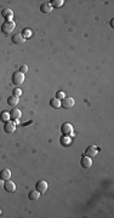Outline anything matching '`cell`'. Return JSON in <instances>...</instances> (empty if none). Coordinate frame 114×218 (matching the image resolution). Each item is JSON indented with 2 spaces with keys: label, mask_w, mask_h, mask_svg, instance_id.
I'll return each mask as SVG.
<instances>
[{
  "label": "cell",
  "mask_w": 114,
  "mask_h": 218,
  "mask_svg": "<svg viewBox=\"0 0 114 218\" xmlns=\"http://www.w3.org/2000/svg\"><path fill=\"white\" fill-rule=\"evenodd\" d=\"M16 28V23L13 21H5L2 24H1V31L4 34H10L15 31Z\"/></svg>",
  "instance_id": "6da1fadb"
},
{
  "label": "cell",
  "mask_w": 114,
  "mask_h": 218,
  "mask_svg": "<svg viewBox=\"0 0 114 218\" xmlns=\"http://www.w3.org/2000/svg\"><path fill=\"white\" fill-rule=\"evenodd\" d=\"M24 83V74L21 73L20 70L18 72H15L12 74V84L16 85V86H20Z\"/></svg>",
  "instance_id": "7a4b0ae2"
},
{
  "label": "cell",
  "mask_w": 114,
  "mask_h": 218,
  "mask_svg": "<svg viewBox=\"0 0 114 218\" xmlns=\"http://www.w3.org/2000/svg\"><path fill=\"white\" fill-rule=\"evenodd\" d=\"M74 104H75V101L72 97H64L63 99H61V107H63L64 109H72Z\"/></svg>",
  "instance_id": "3957f363"
},
{
  "label": "cell",
  "mask_w": 114,
  "mask_h": 218,
  "mask_svg": "<svg viewBox=\"0 0 114 218\" xmlns=\"http://www.w3.org/2000/svg\"><path fill=\"white\" fill-rule=\"evenodd\" d=\"M22 116V112L20 109H12L11 113H10V119L15 123V124H18L20 123V119Z\"/></svg>",
  "instance_id": "277c9868"
},
{
  "label": "cell",
  "mask_w": 114,
  "mask_h": 218,
  "mask_svg": "<svg viewBox=\"0 0 114 218\" xmlns=\"http://www.w3.org/2000/svg\"><path fill=\"white\" fill-rule=\"evenodd\" d=\"M61 132H62L64 136H72V135H73V126H72V124H69V123L62 124V126H61Z\"/></svg>",
  "instance_id": "5b68a950"
},
{
  "label": "cell",
  "mask_w": 114,
  "mask_h": 218,
  "mask_svg": "<svg viewBox=\"0 0 114 218\" xmlns=\"http://www.w3.org/2000/svg\"><path fill=\"white\" fill-rule=\"evenodd\" d=\"M80 165H81L83 168H90L92 166V159L89 157L87 155L83 156L81 160H80Z\"/></svg>",
  "instance_id": "8992f818"
},
{
  "label": "cell",
  "mask_w": 114,
  "mask_h": 218,
  "mask_svg": "<svg viewBox=\"0 0 114 218\" xmlns=\"http://www.w3.org/2000/svg\"><path fill=\"white\" fill-rule=\"evenodd\" d=\"M97 153H98V149H97V147L96 146H89L87 147V149L85 150V154L89 156V157H95V156L97 155Z\"/></svg>",
  "instance_id": "52a82bcc"
},
{
  "label": "cell",
  "mask_w": 114,
  "mask_h": 218,
  "mask_svg": "<svg viewBox=\"0 0 114 218\" xmlns=\"http://www.w3.org/2000/svg\"><path fill=\"white\" fill-rule=\"evenodd\" d=\"M4 189L7 191V193H13L15 190H16V184L11 181V179H7V181H5V183H4Z\"/></svg>",
  "instance_id": "ba28073f"
},
{
  "label": "cell",
  "mask_w": 114,
  "mask_h": 218,
  "mask_svg": "<svg viewBox=\"0 0 114 218\" xmlns=\"http://www.w3.org/2000/svg\"><path fill=\"white\" fill-rule=\"evenodd\" d=\"M11 41L13 44H16V45H22V44L26 42V39L22 36V34H15V35H12Z\"/></svg>",
  "instance_id": "9c48e42d"
},
{
  "label": "cell",
  "mask_w": 114,
  "mask_h": 218,
  "mask_svg": "<svg viewBox=\"0 0 114 218\" xmlns=\"http://www.w3.org/2000/svg\"><path fill=\"white\" fill-rule=\"evenodd\" d=\"M47 187H49V184H47L46 181H39L38 183H37V186H35V189L38 190L40 194H42V193H45L47 190Z\"/></svg>",
  "instance_id": "30bf717a"
},
{
  "label": "cell",
  "mask_w": 114,
  "mask_h": 218,
  "mask_svg": "<svg viewBox=\"0 0 114 218\" xmlns=\"http://www.w3.org/2000/svg\"><path fill=\"white\" fill-rule=\"evenodd\" d=\"M16 130V124L13 121H7L5 123V126H4V131L6 133H13Z\"/></svg>",
  "instance_id": "8fae6325"
},
{
  "label": "cell",
  "mask_w": 114,
  "mask_h": 218,
  "mask_svg": "<svg viewBox=\"0 0 114 218\" xmlns=\"http://www.w3.org/2000/svg\"><path fill=\"white\" fill-rule=\"evenodd\" d=\"M1 16L6 20V21H12V17H13V11L11 9H4L1 11Z\"/></svg>",
  "instance_id": "7c38bea8"
},
{
  "label": "cell",
  "mask_w": 114,
  "mask_h": 218,
  "mask_svg": "<svg viewBox=\"0 0 114 218\" xmlns=\"http://www.w3.org/2000/svg\"><path fill=\"white\" fill-rule=\"evenodd\" d=\"M40 11H41L42 13H51V12H52V6H51V4H50V2H44V4H41Z\"/></svg>",
  "instance_id": "4fadbf2b"
},
{
  "label": "cell",
  "mask_w": 114,
  "mask_h": 218,
  "mask_svg": "<svg viewBox=\"0 0 114 218\" xmlns=\"http://www.w3.org/2000/svg\"><path fill=\"white\" fill-rule=\"evenodd\" d=\"M0 178H1L2 181L10 179V178H11V171H10L9 168H2V170L0 171Z\"/></svg>",
  "instance_id": "5bb4252c"
},
{
  "label": "cell",
  "mask_w": 114,
  "mask_h": 218,
  "mask_svg": "<svg viewBox=\"0 0 114 218\" xmlns=\"http://www.w3.org/2000/svg\"><path fill=\"white\" fill-rule=\"evenodd\" d=\"M50 107L51 108H55V109H58L61 107V99L58 98H52L50 99Z\"/></svg>",
  "instance_id": "9a60e30c"
},
{
  "label": "cell",
  "mask_w": 114,
  "mask_h": 218,
  "mask_svg": "<svg viewBox=\"0 0 114 218\" xmlns=\"http://www.w3.org/2000/svg\"><path fill=\"white\" fill-rule=\"evenodd\" d=\"M28 198H29V200H33V201L39 200V198H40V193H39L37 189H35V190H33V191H29Z\"/></svg>",
  "instance_id": "2e32d148"
},
{
  "label": "cell",
  "mask_w": 114,
  "mask_h": 218,
  "mask_svg": "<svg viewBox=\"0 0 114 218\" xmlns=\"http://www.w3.org/2000/svg\"><path fill=\"white\" fill-rule=\"evenodd\" d=\"M0 121H2V123H7V121H10V113L2 110V112L0 113Z\"/></svg>",
  "instance_id": "e0dca14e"
},
{
  "label": "cell",
  "mask_w": 114,
  "mask_h": 218,
  "mask_svg": "<svg viewBox=\"0 0 114 218\" xmlns=\"http://www.w3.org/2000/svg\"><path fill=\"white\" fill-rule=\"evenodd\" d=\"M7 103H9V105H11V107H16V105L18 104V98L15 97V96H10V97L7 98Z\"/></svg>",
  "instance_id": "ac0fdd59"
},
{
  "label": "cell",
  "mask_w": 114,
  "mask_h": 218,
  "mask_svg": "<svg viewBox=\"0 0 114 218\" xmlns=\"http://www.w3.org/2000/svg\"><path fill=\"white\" fill-rule=\"evenodd\" d=\"M50 4H51V6H52V9H53V7L58 9V7H62V6H63L64 1H63V0H51Z\"/></svg>",
  "instance_id": "d6986e66"
},
{
  "label": "cell",
  "mask_w": 114,
  "mask_h": 218,
  "mask_svg": "<svg viewBox=\"0 0 114 218\" xmlns=\"http://www.w3.org/2000/svg\"><path fill=\"white\" fill-rule=\"evenodd\" d=\"M21 34H22V36H23L24 39H29V38L33 35V31H32L31 28H24Z\"/></svg>",
  "instance_id": "ffe728a7"
},
{
  "label": "cell",
  "mask_w": 114,
  "mask_h": 218,
  "mask_svg": "<svg viewBox=\"0 0 114 218\" xmlns=\"http://www.w3.org/2000/svg\"><path fill=\"white\" fill-rule=\"evenodd\" d=\"M61 143H62L63 146H68V144L72 143V139L69 138V136H64V137L61 138Z\"/></svg>",
  "instance_id": "44dd1931"
},
{
  "label": "cell",
  "mask_w": 114,
  "mask_h": 218,
  "mask_svg": "<svg viewBox=\"0 0 114 218\" xmlns=\"http://www.w3.org/2000/svg\"><path fill=\"white\" fill-rule=\"evenodd\" d=\"M21 94H22V91H21V89H18V87L12 91V96H15V97H17V98H18Z\"/></svg>",
  "instance_id": "7402d4cb"
},
{
  "label": "cell",
  "mask_w": 114,
  "mask_h": 218,
  "mask_svg": "<svg viewBox=\"0 0 114 218\" xmlns=\"http://www.w3.org/2000/svg\"><path fill=\"white\" fill-rule=\"evenodd\" d=\"M64 97H66V94H64V92H62V91H60V92L56 94V98H58V99H63Z\"/></svg>",
  "instance_id": "603a6c76"
},
{
  "label": "cell",
  "mask_w": 114,
  "mask_h": 218,
  "mask_svg": "<svg viewBox=\"0 0 114 218\" xmlns=\"http://www.w3.org/2000/svg\"><path fill=\"white\" fill-rule=\"evenodd\" d=\"M27 70H28V67H27V65H21V67H20V72H21V73L24 74Z\"/></svg>",
  "instance_id": "cb8c5ba5"
},
{
  "label": "cell",
  "mask_w": 114,
  "mask_h": 218,
  "mask_svg": "<svg viewBox=\"0 0 114 218\" xmlns=\"http://www.w3.org/2000/svg\"><path fill=\"white\" fill-rule=\"evenodd\" d=\"M1 187H4V183H2V179L0 178V188H1Z\"/></svg>",
  "instance_id": "d4e9b609"
},
{
  "label": "cell",
  "mask_w": 114,
  "mask_h": 218,
  "mask_svg": "<svg viewBox=\"0 0 114 218\" xmlns=\"http://www.w3.org/2000/svg\"><path fill=\"white\" fill-rule=\"evenodd\" d=\"M114 20H111V26H112V27H114Z\"/></svg>",
  "instance_id": "484cf974"
}]
</instances>
